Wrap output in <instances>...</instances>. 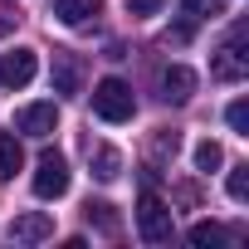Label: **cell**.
<instances>
[{
	"label": "cell",
	"instance_id": "cell-10",
	"mask_svg": "<svg viewBox=\"0 0 249 249\" xmlns=\"http://www.w3.org/2000/svg\"><path fill=\"white\" fill-rule=\"evenodd\" d=\"M54 15H59L64 25L83 30V25H93V20L103 15V0H54Z\"/></svg>",
	"mask_w": 249,
	"mask_h": 249
},
{
	"label": "cell",
	"instance_id": "cell-20",
	"mask_svg": "<svg viewBox=\"0 0 249 249\" xmlns=\"http://www.w3.org/2000/svg\"><path fill=\"white\" fill-rule=\"evenodd\" d=\"M5 30H10V20H5V15H0V35H5Z\"/></svg>",
	"mask_w": 249,
	"mask_h": 249
},
{
	"label": "cell",
	"instance_id": "cell-5",
	"mask_svg": "<svg viewBox=\"0 0 249 249\" xmlns=\"http://www.w3.org/2000/svg\"><path fill=\"white\" fill-rule=\"evenodd\" d=\"M83 59L73 54V49H54V69H49V78H54V93H64V98H73V93H83Z\"/></svg>",
	"mask_w": 249,
	"mask_h": 249
},
{
	"label": "cell",
	"instance_id": "cell-16",
	"mask_svg": "<svg viewBox=\"0 0 249 249\" xmlns=\"http://www.w3.org/2000/svg\"><path fill=\"white\" fill-rule=\"evenodd\" d=\"M225 117H230V127H234V132L249 137V103H244V98H234V103L225 107Z\"/></svg>",
	"mask_w": 249,
	"mask_h": 249
},
{
	"label": "cell",
	"instance_id": "cell-6",
	"mask_svg": "<svg viewBox=\"0 0 249 249\" xmlns=\"http://www.w3.org/2000/svg\"><path fill=\"white\" fill-rule=\"evenodd\" d=\"M39 73V54L35 49H10L0 54V88H25Z\"/></svg>",
	"mask_w": 249,
	"mask_h": 249
},
{
	"label": "cell",
	"instance_id": "cell-7",
	"mask_svg": "<svg viewBox=\"0 0 249 249\" xmlns=\"http://www.w3.org/2000/svg\"><path fill=\"white\" fill-rule=\"evenodd\" d=\"M15 127H20L25 137H49V132L59 127V107H54V103H30V107L15 112Z\"/></svg>",
	"mask_w": 249,
	"mask_h": 249
},
{
	"label": "cell",
	"instance_id": "cell-18",
	"mask_svg": "<svg viewBox=\"0 0 249 249\" xmlns=\"http://www.w3.org/2000/svg\"><path fill=\"white\" fill-rule=\"evenodd\" d=\"M225 186H230V200H244L249 196V166H230V181Z\"/></svg>",
	"mask_w": 249,
	"mask_h": 249
},
{
	"label": "cell",
	"instance_id": "cell-12",
	"mask_svg": "<svg viewBox=\"0 0 249 249\" xmlns=\"http://www.w3.org/2000/svg\"><path fill=\"white\" fill-rule=\"evenodd\" d=\"M93 176H98V181H117V176H122L117 147H93Z\"/></svg>",
	"mask_w": 249,
	"mask_h": 249
},
{
	"label": "cell",
	"instance_id": "cell-15",
	"mask_svg": "<svg viewBox=\"0 0 249 249\" xmlns=\"http://www.w3.org/2000/svg\"><path fill=\"white\" fill-rule=\"evenodd\" d=\"M191 244H225V230L215 220H200V225H191Z\"/></svg>",
	"mask_w": 249,
	"mask_h": 249
},
{
	"label": "cell",
	"instance_id": "cell-19",
	"mask_svg": "<svg viewBox=\"0 0 249 249\" xmlns=\"http://www.w3.org/2000/svg\"><path fill=\"white\" fill-rule=\"evenodd\" d=\"M161 5H166V0H127V10H132V15H157Z\"/></svg>",
	"mask_w": 249,
	"mask_h": 249
},
{
	"label": "cell",
	"instance_id": "cell-11",
	"mask_svg": "<svg viewBox=\"0 0 249 249\" xmlns=\"http://www.w3.org/2000/svg\"><path fill=\"white\" fill-rule=\"evenodd\" d=\"M25 166V152H20V137L15 132H0V181H15V171Z\"/></svg>",
	"mask_w": 249,
	"mask_h": 249
},
{
	"label": "cell",
	"instance_id": "cell-9",
	"mask_svg": "<svg viewBox=\"0 0 249 249\" xmlns=\"http://www.w3.org/2000/svg\"><path fill=\"white\" fill-rule=\"evenodd\" d=\"M157 88H161V103H186V98L196 93V73H191L186 64H171V69H161Z\"/></svg>",
	"mask_w": 249,
	"mask_h": 249
},
{
	"label": "cell",
	"instance_id": "cell-14",
	"mask_svg": "<svg viewBox=\"0 0 249 249\" xmlns=\"http://www.w3.org/2000/svg\"><path fill=\"white\" fill-rule=\"evenodd\" d=\"M181 10L191 20H215V15H225V0H181Z\"/></svg>",
	"mask_w": 249,
	"mask_h": 249
},
{
	"label": "cell",
	"instance_id": "cell-17",
	"mask_svg": "<svg viewBox=\"0 0 249 249\" xmlns=\"http://www.w3.org/2000/svg\"><path fill=\"white\" fill-rule=\"evenodd\" d=\"M220 161H225V152H220L215 142H200V147H196V166H200V171H215Z\"/></svg>",
	"mask_w": 249,
	"mask_h": 249
},
{
	"label": "cell",
	"instance_id": "cell-2",
	"mask_svg": "<svg viewBox=\"0 0 249 249\" xmlns=\"http://www.w3.org/2000/svg\"><path fill=\"white\" fill-rule=\"evenodd\" d=\"M137 230H142V239L147 244H171V234H176V220H171V205L161 200V196H142L137 200Z\"/></svg>",
	"mask_w": 249,
	"mask_h": 249
},
{
	"label": "cell",
	"instance_id": "cell-1",
	"mask_svg": "<svg viewBox=\"0 0 249 249\" xmlns=\"http://www.w3.org/2000/svg\"><path fill=\"white\" fill-rule=\"evenodd\" d=\"M249 73V54H244V25H234L230 30V39L210 54V78H220V83H239Z\"/></svg>",
	"mask_w": 249,
	"mask_h": 249
},
{
	"label": "cell",
	"instance_id": "cell-3",
	"mask_svg": "<svg viewBox=\"0 0 249 249\" xmlns=\"http://www.w3.org/2000/svg\"><path fill=\"white\" fill-rule=\"evenodd\" d=\"M93 112H98L103 122H127V117L137 112V98H132V88L122 83V78H103V83L93 88Z\"/></svg>",
	"mask_w": 249,
	"mask_h": 249
},
{
	"label": "cell",
	"instance_id": "cell-4",
	"mask_svg": "<svg viewBox=\"0 0 249 249\" xmlns=\"http://www.w3.org/2000/svg\"><path fill=\"white\" fill-rule=\"evenodd\" d=\"M35 196L39 200H59L64 191H69V161L59 157V152H39V161H35Z\"/></svg>",
	"mask_w": 249,
	"mask_h": 249
},
{
	"label": "cell",
	"instance_id": "cell-13",
	"mask_svg": "<svg viewBox=\"0 0 249 249\" xmlns=\"http://www.w3.org/2000/svg\"><path fill=\"white\" fill-rule=\"evenodd\" d=\"M88 225H98L103 234H117L122 230V220H117V210L107 200H88Z\"/></svg>",
	"mask_w": 249,
	"mask_h": 249
},
{
	"label": "cell",
	"instance_id": "cell-8",
	"mask_svg": "<svg viewBox=\"0 0 249 249\" xmlns=\"http://www.w3.org/2000/svg\"><path fill=\"white\" fill-rule=\"evenodd\" d=\"M49 234H54V220H49L44 210H25V215L10 220V239H15V244H44Z\"/></svg>",
	"mask_w": 249,
	"mask_h": 249
}]
</instances>
